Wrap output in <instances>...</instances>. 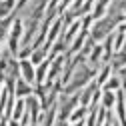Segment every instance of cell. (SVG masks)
<instances>
[{
	"label": "cell",
	"instance_id": "obj_1",
	"mask_svg": "<svg viewBox=\"0 0 126 126\" xmlns=\"http://www.w3.org/2000/svg\"><path fill=\"white\" fill-rule=\"evenodd\" d=\"M124 20H126L124 12H106V16H102L100 20H94V24L90 28V40H94V42L104 40L106 36L116 32Z\"/></svg>",
	"mask_w": 126,
	"mask_h": 126
},
{
	"label": "cell",
	"instance_id": "obj_2",
	"mask_svg": "<svg viewBox=\"0 0 126 126\" xmlns=\"http://www.w3.org/2000/svg\"><path fill=\"white\" fill-rule=\"evenodd\" d=\"M24 100H26V112L30 114V122H32L34 126H38V124H40V110H42L40 100L34 96V94L26 96Z\"/></svg>",
	"mask_w": 126,
	"mask_h": 126
},
{
	"label": "cell",
	"instance_id": "obj_3",
	"mask_svg": "<svg viewBox=\"0 0 126 126\" xmlns=\"http://www.w3.org/2000/svg\"><path fill=\"white\" fill-rule=\"evenodd\" d=\"M18 64H20V78L34 86V84H36V68H34L32 62H30V58L18 60Z\"/></svg>",
	"mask_w": 126,
	"mask_h": 126
},
{
	"label": "cell",
	"instance_id": "obj_4",
	"mask_svg": "<svg viewBox=\"0 0 126 126\" xmlns=\"http://www.w3.org/2000/svg\"><path fill=\"white\" fill-rule=\"evenodd\" d=\"M30 94H34V86L28 84L26 80H22V78H18V80H16V86H14V98L30 96Z\"/></svg>",
	"mask_w": 126,
	"mask_h": 126
},
{
	"label": "cell",
	"instance_id": "obj_5",
	"mask_svg": "<svg viewBox=\"0 0 126 126\" xmlns=\"http://www.w3.org/2000/svg\"><path fill=\"white\" fill-rule=\"evenodd\" d=\"M110 68H112V72H120L122 68H126V52L124 50H118L112 54V58H110Z\"/></svg>",
	"mask_w": 126,
	"mask_h": 126
},
{
	"label": "cell",
	"instance_id": "obj_6",
	"mask_svg": "<svg viewBox=\"0 0 126 126\" xmlns=\"http://www.w3.org/2000/svg\"><path fill=\"white\" fill-rule=\"evenodd\" d=\"M110 4H112V0H96L90 16H92L94 20H100L102 16H106V8H110Z\"/></svg>",
	"mask_w": 126,
	"mask_h": 126
},
{
	"label": "cell",
	"instance_id": "obj_7",
	"mask_svg": "<svg viewBox=\"0 0 126 126\" xmlns=\"http://www.w3.org/2000/svg\"><path fill=\"white\" fill-rule=\"evenodd\" d=\"M110 74H112V68H110V64H102V66L98 68V72H96V78H94V82H96V84L102 88V86L108 82Z\"/></svg>",
	"mask_w": 126,
	"mask_h": 126
},
{
	"label": "cell",
	"instance_id": "obj_8",
	"mask_svg": "<svg viewBox=\"0 0 126 126\" xmlns=\"http://www.w3.org/2000/svg\"><path fill=\"white\" fill-rule=\"evenodd\" d=\"M116 104V92H104L102 90V96H100V106L106 110H112V106Z\"/></svg>",
	"mask_w": 126,
	"mask_h": 126
},
{
	"label": "cell",
	"instance_id": "obj_9",
	"mask_svg": "<svg viewBox=\"0 0 126 126\" xmlns=\"http://www.w3.org/2000/svg\"><path fill=\"white\" fill-rule=\"evenodd\" d=\"M100 90H104V92H118V90H122L120 76H118V74H116V76H112V78H110V80H108Z\"/></svg>",
	"mask_w": 126,
	"mask_h": 126
},
{
	"label": "cell",
	"instance_id": "obj_10",
	"mask_svg": "<svg viewBox=\"0 0 126 126\" xmlns=\"http://www.w3.org/2000/svg\"><path fill=\"white\" fill-rule=\"evenodd\" d=\"M24 112H26V100L18 98V100H16V104H14V110H12V118H10V120H20Z\"/></svg>",
	"mask_w": 126,
	"mask_h": 126
},
{
	"label": "cell",
	"instance_id": "obj_11",
	"mask_svg": "<svg viewBox=\"0 0 126 126\" xmlns=\"http://www.w3.org/2000/svg\"><path fill=\"white\" fill-rule=\"evenodd\" d=\"M86 112H88V108L78 106V108L74 110V112L70 114V118H68V120H70L72 124H76V122H84V120H86Z\"/></svg>",
	"mask_w": 126,
	"mask_h": 126
},
{
	"label": "cell",
	"instance_id": "obj_12",
	"mask_svg": "<svg viewBox=\"0 0 126 126\" xmlns=\"http://www.w3.org/2000/svg\"><path fill=\"white\" fill-rule=\"evenodd\" d=\"M8 126H20L18 120H8Z\"/></svg>",
	"mask_w": 126,
	"mask_h": 126
},
{
	"label": "cell",
	"instance_id": "obj_13",
	"mask_svg": "<svg viewBox=\"0 0 126 126\" xmlns=\"http://www.w3.org/2000/svg\"><path fill=\"white\" fill-rule=\"evenodd\" d=\"M0 126H8V120H6V118H2V120H0Z\"/></svg>",
	"mask_w": 126,
	"mask_h": 126
},
{
	"label": "cell",
	"instance_id": "obj_14",
	"mask_svg": "<svg viewBox=\"0 0 126 126\" xmlns=\"http://www.w3.org/2000/svg\"><path fill=\"white\" fill-rule=\"evenodd\" d=\"M30 126H34V124H30Z\"/></svg>",
	"mask_w": 126,
	"mask_h": 126
}]
</instances>
